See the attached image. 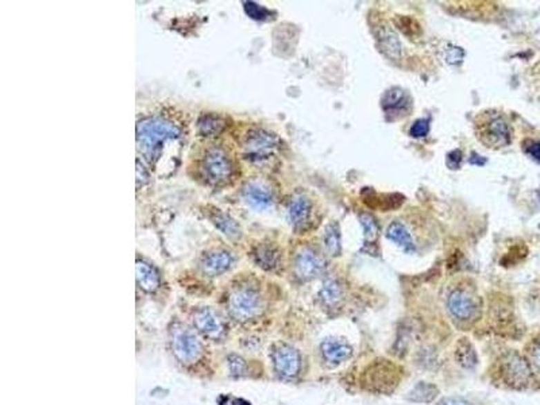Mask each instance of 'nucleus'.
Masks as SVG:
<instances>
[{"label": "nucleus", "mask_w": 540, "mask_h": 405, "mask_svg": "<svg viewBox=\"0 0 540 405\" xmlns=\"http://www.w3.org/2000/svg\"><path fill=\"white\" fill-rule=\"evenodd\" d=\"M538 195H539V199H540V191H538Z\"/></svg>", "instance_id": "obj_39"}, {"label": "nucleus", "mask_w": 540, "mask_h": 405, "mask_svg": "<svg viewBox=\"0 0 540 405\" xmlns=\"http://www.w3.org/2000/svg\"><path fill=\"white\" fill-rule=\"evenodd\" d=\"M320 350H322L323 358L332 365H339V364L350 359L353 355V348L346 341H342L338 338L326 339L322 343Z\"/></svg>", "instance_id": "obj_19"}, {"label": "nucleus", "mask_w": 540, "mask_h": 405, "mask_svg": "<svg viewBox=\"0 0 540 405\" xmlns=\"http://www.w3.org/2000/svg\"><path fill=\"white\" fill-rule=\"evenodd\" d=\"M207 216L211 220V223L227 236L230 238H240V226L238 225V222L235 219H233L229 214L223 212L222 209H218V208H211V211L207 212Z\"/></svg>", "instance_id": "obj_20"}, {"label": "nucleus", "mask_w": 540, "mask_h": 405, "mask_svg": "<svg viewBox=\"0 0 540 405\" xmlns=\"http://www.w3.org/2000/svg\"><path fill=\"white\" fill-rule=\"evenodd\" d=\"M462 161H463V154H462V151L459 149L452 150L446 156V164H447V167L450 168L451 171L461 169Z\"/></svg>", "instance_id": "obj_32"}, {"label": "nucleus", "mask_w": 540, "mask_h": 405, "mask_svg": "<svg viewBox=\"0 0 540 405\" xmlns=\"http://www.w3.org/2000/svg\"><path fill=\"white\" fill-rule=\"evenodd\" d=\"M233 262L234 257L230 252L215 250L204 256V258L202 260V269L207 276L215 277L227 272L233 266Z\"/></svg>", "instance_id": "obj_18"}, {"label": "nucleus", "mask_w": 540, "mask_h": 405, "mask_svg": "<svg viewBox=\"0 0 540 405\" xmlns=\"http://www.w3.org/2000/svg\"><path fill=\"white\" fill-rule=\"evenodd\" d=\"M271 361L278 376L293 378L301 369L300 352L291 345L276 343L271 348Z\"/></svg>", "instance_id": "obj_9"}, {"label": "nucleus", "mask_w": 540, "mask_h": 405, "mask_svg": "<svg viewBox=\"0 0 540 405\" xmlns=\"http://www.w3.org/2000/svg\"><path fill=\"white\" fill-rule=\"evenodd\" d=\"M253 260L264 270L276 272L280 269L282 257L280 249L273 243H260L253 250Z\"/></svg>", "instance_id": "obj_17"}, {"label": "nucleus", "mask_w": 540, "mask_h": 405, "mask_svg": "<svg viewBox=\"0 0 540 405\" xmlns=\"http://www.w3.org/2000/svg\"><path fill=\"white\" fill-rule=\"evenodd\" d=\"M469 162H470L472 165H479V167H482V165H485V164L488 162V160H486V158H483L482 156H479L477 153H472V157H470Z\"/></svg>", "instance_id": "obj_38"}, {"label": "nucleus", "mask_w": 540, "mask_h": 405, "mask_svg": "<svg viewBox=\"0 0 540 405\" xmlns=\"http://www.w3.org/2000/svg\"><path fill=\"white\" fill-rule=\"evenodd\" d=\"M203 172L211 185L223 187L233 180L234 164L223 147L212 146L204 154Z\"/></svg>", "instance_id": "obj_6"}, {"label": "nucleus", "mask_w": 540, "mask_h": 405, "mask_svg": "<svg viewBox=\"0 0 540 405\" xmlns=\"http://www.w3.org/2000/svg\"><path fill=\"white\" fill-rule=\"evenodd\" d=\"M501 372L505 381L513 386L525 385L531 378V369L527 361L517 352H508L501 361Z\"/></svg>", "instance_id": "obj_13"}, {"label": "nucleus", "mask_w": 540, "mask_h": 405, "mask_svg": "<svg viewBox=\"0 0 540 405\" xmlns=\"http://www.w3.org/2000/svg\"><path fill=\"white\" fill-rule=\"evenodd\" d=\"M296 274L302 280H312L319 277L325 270V261L320 258L315 252L304 249L295 261Z\"/></svg>", "instance_id": "obj_15"}, {"label": "nucleus", "mask_w": 540, "mask_h": 405, "mask_svg": "<svg viewBox=\"0 0 540 405\" xmlns=\"http://www.w3.org/2000/svg\"><path fill=\"white\" fill-rule=\"evenodd\" d=\"M463 57H465V52L461 48L449 45V48L445 50V58L451 65L462 62Z\"/></svg>", "instance_id": "obj_31"}, {"label": "nucleus", "mask_w": 540, "mask_h": 405, "mask_svg": "<svg viewBox=\"0 0 540 405\" xmlns=\"http://www.w3.org/2000/svg\"><path fill=\"white\" fill-rule=\"evenodd\" d=\"M265 308L261 293L251 287H238L229 296V311L240 321L258 318Z\"/></svg>", "instance_id": "obj_4"}, {"label": "nucleus", "mask_w": 540, "mask_h": 405, "mask_svg": "<svg viewBox=\"0 0 540 405\" xmlns=\"http://www.w3.org/2000/svg\"><path fill=\"white\" fill-rule=\"evenodd\" d=\"M229 368H230L231 375L240 376L246 370V364L238 355H230L229 357Z\"/></svg>", "instance_id": "obj_34"}, {"label": "nucleus", "mask_w": 540, "mask_h": 405, "mask_svg": "<svg viewBox=\"0 0 540 405\" xmlns=\"http://www.w3.org/2000/svg\"><path fill=\"white\" fill-rule=\"evenodd\" d=\"M320 299L326 305H336L343 299L342 285L335 280L326 281L320 290Z\"/></svg>", "instance_id": "obj_27"}, {"label": "nucleus", "mask_w": 540, "mask_h": 405, "mask_svg": "<svg viewBox=\"0 0 540 405\" xmlns=\"http://www.w3.org/2000/svg\"><path fill=\"white\" fill-rule=\"evenodd\" d=\"M149 176L146 169L144 168L142 164H139V161H137V187L139 188V185H144L146 181H148Z\"/></svg>", "instance_id": "obj_36"}, {"label": "nucleus", "mask_w": 540, "mask_h": 405, "mask_svg": "<svg viewBox=\"0 0 540 405\" xmlns=\"http://www.w3.org/2000/svg\"><path fill=\"white\" fill-rule=\"evenodd\" d=\"M381 109L390 122L407 117L414 110V99L407 89L390 87L381 97Z\"/></svg>", "instance_id": "obj_8"}, {"label": "nucleus", "mask_w": 540, "mask_h": 405, "mask_svg": "<svg viewBox=\"0 0 540 405\" xmlns=\"http://www.w3.org/2000/svg\"><path fill=\"white\" fill-rule=\"evenodd\" d=\"M401 370L388 359H377L363 372L362 385L376 393H389L398 385Z\"/></svg>", "instance_id": "obj_3"}, {"label": "nucleus", "mask_w": 540, "mask_h": 405, "mask_svg": "<svg viewBox=\"0 0 540 405\" xmlns=\"http://www.w3.org/2000/svg\"><path fill=\"white\" fill-rule=\"evenodd\" d=\"M244 11L246 14L255 21H267L271 17V11L265 8L264 6H260L254 1H244Z\"/></svg>", "instance_id": "obj_29"}, {"label": "nucleus", "mask_w": 540, "mask_h": 405, "mask_svg": "<svg viewBox=\"0 0 540 405\" xmlns=\"http://www.w3.org/2000/svg\"><path fill=\"white\" fill-rule=\"evenodd\" d=\"M180 138V126L168 117L146 116L137 123V149L151 167L161 158L166 142Z\"/></svg>", "instance_id": "obj_1"}, {"label": "nucleus", "mask_w": 540, "mask_h": 405, "mask_svg": "<svg viewBox=\"0 0 540 405\" xmlns=\"http://www.w3.org/2000/svg\"><path fill=\"white\" fill-rule=\"evenodd\" d=\"M439 395V389L435 384L431 382H418L405 396V399L411 403H431Z\"/></svg>", "instance_id": "obj_25"}, {"label": "nucleus", "mask_w": 540, "mask_h": 405, "mask_svg": "<svg viewBox=\"0 0 540 405\" xmlns=\"http://www.w3.org/2000/svg\"><path fill=\"white\" fill-rule=\"evenodd\" d=\"M387 238L394 242L398 247H401L405 253L412 254L416 252V245L414 242V238L404 223L401 222H393L390 223L385 232Z\"/></svg>", "instance_id": "obj_21"}, {"label": "nucleus", "mask_w": 540, "mask_h": 405, "mask_svg": "<svg viewBox=\"0 0 540 405\" xmlns=\"http://www.w3.org/2000/svg\"><path fill=\"white\" fill-rule=\"evenodd\" d=\"M135 272H137V283L139 285L141 290H145V292H155V290L160 288V274L158 272L144 261H137V266H135Z\"/></svg>", "instance_id": "obj_22"}, {"label": "nucleus", "mask_w": 540, "mask_h": 405, "mask_svg": "<svg viewBox=\"0 0 540 405\" xmlns=\"http://www.w3.org/2000/svg\"><path fill=\"white\" fill-rule=\"evenodd\" d=\"M438 405H473L469 400L463 399V397H459V396H449V397H443Z\"/></svg>", "instance_id": "obj_35"}, {"label": "nucleus", "mask_w": 540, "mask_h": 405, "mask_svg": "<svg viewBox=\"0 0 540 405\" xmlns=\"http://www.w3.org/2000/svg\"><path fill=\"white\" fill-rule=\"evenodd\" d=\"M455 361L463 369H474L479 364V357L474 346L469 339H461L455 348Z\"/></svg>", "instance_id": "obj_24"}, {"label": "nucleus", "mask_w": 540, "mask_h": 405, "mask_svg": "<svg viewBox=\"0 0 540 405\" xmlns=\"http://www.w3.org/2000/svg\"><path fill=\"white\" fill-rule=\"evenodd\" d=\"M226 119L213 113L203 114L197 119V133L202 137L212 138L220 135L226 129Z\"/></svg>", "instance_id": "obj_23"}, {"label": "nucleus", "mask_w": 540, "mask_h": 405, "mask_svg": "<svg viewBox=\"0 0 540 405\" xmlns=\"http://www.w3.org/2000/svg\"><path fill=\"white\" fill-rule=\"evenodd\" d=\"M360 225L363 227V232H365V239H366V243H374L378 238V225L376 222V219L370 215V214H362L360 216Z\"/></svg>", "instance_id": "obj_28"}, {"label": "nucleus", "mask_w": 540, "mask_h": 405, "mask_svg": "<svg viewBox=\"0 0 540 405\" xmlns=\"http://www.w3.org/2000/svg\"><path fill=\"white\" fill-rule=\"evenodd\" d=\"M193 326L204 337L218 341L226 335V323L223 318L211 308H202L193 314Z\"/></svg>", "instance_id": "obj_12"}, {"label": "nucleus", "mask_w": 540, "mask_h": 405, "mask_svg": "<svg viewBox=\"0 0 540 405\" xmlns=\"http://www.w3.org/2000/svg\"><path fill=\"white\" fill-rule=\"evenodd\" d=\"M431 130V120L430 119H418L414 122V124L409 129V135L414 138H423L427 137Z\"/></svg>", "instance_id": "obj_30"}, {"label": "nucleus", "mask_w": 540, "mask_h": 405, "mask_svg": "<svg viewBox=\"0 0 540 405\" xmlns=\"http://www.w3.org/2000/svg\"><path fill=\"white\" fill-rule=\"evenodd\" d=\"M278 138L264 129L250 130L242 141L243 156L251 162L268 161L278 151Z\"/></svg>", "instance_id": "obj_5"}, {"label": "nucleus", "mask_w": 540, "mask_h": 405, "mask_svg": "<svg viewBox=\"0 0 540 405\" xmlns=\"http://www.w3.org/2000/svg\"><path fill=\"white\" fill-rule=\"evenodd\" d=\"M523 149H524L525 154H528L534 161H537V162L540 164V141L527 140L523 144Z\"/></svg>", "instance_id": "obj_33"}, {"label": "nucleus", "mask_w": 540, "mask_h": 405, "mask_svg": "<svg viewBox=\"0 0 540 405\" xmlns=\"http://www.w3.org/2000/svg\"><path fill=\"white\" fill-rule=\"evenodd\" d=\"M172 350L175 357L184 365H191L199 361L203 346L193 331L186 327H177L172 332Z\"/></svg>", "instance_id": "obj_7"}, {"label": "nucleus", "mask_w": 540, "mask_h": 405, "mask_svg": "<svg viewBox=\"0 0 540 405\" xmlns=\"http://www.w3.org/2000/svg\"><path fill=\"white\" fill-rule=\"evenodd\" d=\"M531 357H532V362L534 365L537 366V369L539 370L540 373V342H538L531 351Z\"/></svg>", "instance_id": "obj_37"}, {"label": "nucleus", "mask_w": 540, "mask_h": 405, "mask_svg": "<svg viewBox=\"0 0 540 405\" xmlns=\"http://www.w3.org/2000/svg\"><path fill=\"white\" fill-rule=\"evenodd\" d=\"M242 198L255 209H267L273 205V195L268 187L260 182H249L242 189Z\"/></svg>", "instance_id": "obj_16"}, {"label": "nucleus", "mask_w": 540, "mask_h": 405, "mask_svg": "<svg viewBox=\"0 0 540 405\" xmlns=\"http://www.w3.org/2000/svg\"><path fill=\"white\" fill-rule=\"evenodd\" d=\"M372 31L380 52L389 59L398 61L403 55V48L396 31L390 28L389 23L378 19L372 23Z\"/></svg>", "instance_id": "obj_11"}, {"label": "nucleus", "mask_w": 540, "mask_h": 405, "mask_svg": "<svg viewBox=\"0 0 540 405\" xmlns=\"http://www.w3.org/2000/svg\"><path fill=\"white\" fill-rule=\"evenodd\" d=\"M476 137L482 145L492 150H500L512 144V127L499 111L485 110L474 122Z\"/></svg>", "instance_id": "obj_2"}, {"label": "nucleus", "mask_w": 540, "mask_h": 405, "mask_svg": "<svg viewBox=\"0 0 540 405\" xmlns=\"http://www.w3.org/2000/svg\"><path fill=\"white\" fill-rule=\"evenodd\" d=\"M312 214H314V204L307 195L298 194L291 199L288 205V216L291 225L293 226V230L299 232H305L311 225Z\"/></svg>", "instance_id": "obj_14"}, {"label": "nucleus", "mask_w": 540, "mask_h": 405, "mask_svg": "<svg viewBox=\"0 0 540 405\" xmlns=\"http://www.w3.org/2000/svg\"><path fill=\"white\" fill-rule=\"evenodd\" d=\"M325 247H326V252L329 253V256H331V257H338V256H340L342 245H340L339 225H336V223H330V225L326 227V234H325Z\"/></svg>", "instance_id": "obj_26"}, {"label": "nucleus", "mask_w": 540, "mask_h": 405, "mask_svg": "<svg viewBox=\"0 0 540 405\" xmlns=\"http://www.w3.org/2000/svg\"><path fill=\"white\" fill-rule=\"evenodd\" d=\"M447 307L451 315L461 321H467L479 315L477 296L463 288L452 290L447 299Z\"/></svg>", "instance_id": "obj_10"}]
</instances>
